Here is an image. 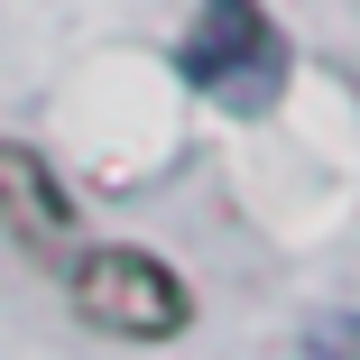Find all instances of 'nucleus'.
Instances as JSON below:
<instances>
[{
  "label": "nucleus",
  "instance_id": "obj_3",
  "mask_svg": "<svg viewBox=\"0 0 360 360\" xmlns=\"http://www.w3.org/2000/svg\"><path fill=\"white\" fill-rule=\"evenodd\" d=\"M0 222H10L37 259H56V240H65V194H56L46 158H28L19 139H0Z\"/></svg>",
  "mask_w": 360,
  "mask_h": 360
},
{
  "label": "nucleus",
  "instance_id": "obj_1",
  "mask_svg": "<svg viewBox=\"0 0 360 360\" xmlns=\"http://www.w3.org/2000/svg\"><path fill=\"white\" fill-rule=\"evenodd\" d=\"M176 65H185V84L203 102H222L240 120L277 111V93H286V37H277V19L259 0H203L185 46H176Z\"/></svg>",
  "mask_w": 360,
  "mask_h": 360
},
{
  "label": "nucleus",
  "instance_id": "obj_2",
  "mask_svg": "<svg viewBox=\"0 0 360 360\" xmlns=\"http://www.w3.org/2000/svg\"><path fill=\"white\" fill-rule=\"evenodd\" d=\"M65 296H75V314L111 342H176L194 323L185 305V277L158 259V250H129V240H102L84 250L75 268H65Z\"/></svg>",
  "mask_w": 360,
  "mask_h": 360
},
{
  "label": "nucleus",
  "instance_id": "obj_4",
  "mask_svg": "<svg viewBox=\"0 0 360 360\" xmlns=\"http://www.w3.org/2000/svg\"><path fill=\"white\" fill-rule=\"evenodd\" d=\"M305 351H314V360H360V314H323V323L305 333Z\"/></svg>",
  "mask_w": 360,
  "mask_h": 360
}]
</instances>
